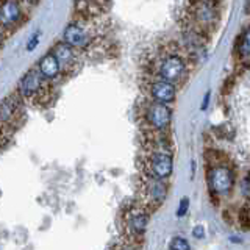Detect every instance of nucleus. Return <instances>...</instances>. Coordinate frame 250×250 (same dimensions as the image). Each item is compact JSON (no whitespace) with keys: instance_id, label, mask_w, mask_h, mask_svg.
<instances>
[{"instance_id":"f257e3e1","label":"nucleus","mask_w":250,"mask_h":250,"mask_svg":"<svg viewBox=\"0 0 250 250\" xmlns=\"http://www.w3.org/2000/svg\"><path fill=\"white\" fill-rule=\"evenodd\" d=\"M167 195V186L161 178L144 174L143 185H141V205H144L148 211H155L164 202Z\"/></svg>"},{"instance_id":"f03ea898","label":"nucleus","mask_w":250,"mask_h":250,"mask_svg":"<svg viewBox=\"0 0 250 250\" xmlns=\"http://www.w3.org/2000/svg\"><path fill=\"white\" fill-rule=\"evenodd\" d=\"M188 62L182 55L175 53H166V57H163L158 64H156V74L161 77V80H166L170 83H178L186 74Z\"/></svg>"},{"instance_id":"7ed1b4c3","label":"nucleus","mask_w":250,"mask_h":250,"mask_svg":"<svg viewBox=\"0 0 250 250\" xmlns=\"http://www.w3.org/2000/svg\"><path fill=\"white\" fill-rule=\"evenodd\" d=\"M172 169H174V161H172L170 153L158 152V150H147L146 160H144V174L166 180L170 177Z\"/></svg>"},{"instance_id":"20e7f679","label":"nucleus","mask_w":250,"mask_h":250,"mask_svg":"<svg viewBox=\"0 0 250 250\" xmlns=\"http://www.w3.org/2000/svg\"><path fill=\"white\" fill-rule=\"evenodd\" d=\"M45 91V80L38 69H30L21 77L18 83V94L23 100H38Z\"/></svg>"},{"instance_id":"39448f33","label":"nucleus","mask_w":250,"mask_h":250,"mask_svg":"<svg viewBox=\"0 0 250 250\" xmlns=\"http://www.w3.org/2000/svg\"><path fill=\"white\" fill-rule=\"evenodd\" d=\"M61 41L72 45L77 50H84V49H88L92 42V33L83 22L74 21V22H69L64 27V30H62Z\"/></svg>"},{"instance_id":"423d86ee","label":"nucleus","mask_w":250,"mask_h":250,"mask_svg":"<svg viewBox=\"0 0 250 250\" xmlns=\"http://www.w3.org/2000/svg\"><path fill=\"white\" fill-rule=\"evenodd\" d=\"M148 211L144 205H135L125 213V230L133 239H141L148 224Z\"/></svg>"},{"instance_id":"0eeeda50","label":"nucleus","mask_w":250,"mask_h":250,"mask_svg":"<svg viewBox=\"0 0 250 250\" xmlns=\"http://www.w3.org/2000/svg\"><path fill=\"white\" fill-rule=\"evenodd\" d=\"M170 117H172V113L166 106V104H161V102H156V100L147 104L144 109V119H146L147 127L153 130H167L170 124Z\"/></svg>"},{"instance_id":"6e6552de","label":"nucleus","mask_w":250,"mask_h":250,"mask_svg":"<svg viewBox=\"0 0 250 250\" xmlns=\"http://www.w3.org/2000/svg\"><path fill=\"white\" fill-rule=\"evenodd\" d=\"M208 182L214 192L219 195H227L231 191L234 183L233 172L229 169V166H209Z\"/></svg>"},{"instance_id":"1a4fd4ad","label":"nucleus","mask_w":250,"mask_h":250,"mask_svg":"<svg viewBox=\"0 0 250 250\" xmlns=\"http://www.w3.org/2000/svg\"><path fill=\"white\" fill-rule=\"evenodd\" d=\"M23 19L21 0H0V25L3 28L18 27Z\"/></svg>"},{"instance_id":"9d476101","label":"nucleus","mask_w":250,"mask_h":250,"mask_svg":"<svg viewBox=\"0 0 250 250\" xmlns=\"http://www.w3.org/2000/svg\"><path fill=\"white\" fill-rule=\"evenodd\" d=\"M36 69L39 70V74L44 77L45 82H57L62 74V67L52 50L39 58Z\"/></svg>"},{"instance_id":"9b49d317","label":"nucleus","mask_w":250,"mask_h":250,"mask_svg":"<svg viewBox=\"0 0 250 250\" xmlns=\"http://www.w3.org/2000/svg\"><path fill=\"white\" fill-rule=\"evenodd\" d=\"M52 52H53L55 57L58 58L62 70H69V69L77 67V64H78V50L74 49L72 45H69L64 41H61L58 44H55Z\"/></svg>"},{"instance_id":"f8f14e48","label":"nucleus","mask_w":250,"mask_h":250,"mask_svg":"<svg viewBox=\"0 0 250 250\" xmlns=\"http://www.w3.org/2000/svg\"><path fill=\"white\" fill-rule=\"evenodd\" d=\"M148 92L153 100L161 102V104H172L175 100V86L174 83L166 82V80H156L153 83H150L148 86Z\"/></svg>"},{"instance_id":"ddd939ff","label":"nucleus","mask_w":250,"mask_h":250,"mask_svg":"<svg viewBox=\"0 0 250 250\" xmlns=\"http://www.w3.org/2000/svg\"><path fill=\"white\" fill-rule=\"evenodd\" d=\"M21 96H10L6 97L5 100L0 102V122L2 124H8L14 121L18 114H21Z\"/></svg>"},{"instance_id":"4468645a","label":"nucleus","mask_w":250,"mask_h":250,"mask_svg":"<svg viewBox=\"0 0 250 250\" xmlns=\"http://www.w3.org/2000/svg\"><path fill=\"white\" fill-rule=\"evenodd\" d=\"M205 161L209 166H227L230 163L229 155L222 150H216V148H207L205 150Z\"/></svg>"},{"instance_id":"2eb2a0df","label":"nucleus","mask_w":250,"mask_h":250,"mask_svg":"<svg viewBox=\"0 0 250 250\" xmlns=\"http://www.w3.org/2000/svg\"><path fill=\"white\" fill-rule=\"evenodd\" d=\"M238 49H239V53L241 57H249L250 55V28L244 31V35L241 38H238Z\"/></svg>"},{"instance_id":"dca6fc26","label":"nucleus","mask_w":250,"mask_h":250,"mask_svg":"<svg viewBox=\"0 0 250 250\" xmlns=\"http://www.w3.org/2000/svg\"><path fill=\"white\" fill-rule=\"evenodd\" d=\"M239 227L244 231H250V205H244L238 213Z\"/></svg>"},{"instance_id":"f3484780","label":"nucleus","mask_w":250,"mask_h":250,"mask_svg":"<svg viewBox=\"0 0 250 250\" xmlns=\"http://www.w3.org/2000/svg\"><path fill=\"white\" fill-rule=\"evenodd\" d=\"M41 36H42V31L41 30H35L31 36L28 38L27 41V45H25V50L27 52H35L38 49L39 42H41Z\"/></svg>"},{"instance_id":"a211bd4d","label":"nucleus","mask_w":250,"mask_h":250,"mask_svg":"<svg viewBox=\"0 0 250 250\" xmlns=\"http://www.w3.org/2000/svg\"><path fill=\"white\" fill-rule=\"evenodd\" d=\"M234 83H236V75H230V77L224 82V84H222V94H224V96H227V94H230V92H231Z\"/></svg>"},{"instance_id":"6ab92c4d","label":"nucleus","mask_w":250,"mask_h":250,"mask_svg":"<svg viewBox=\"0 0 250 250\" xmlns=\"http://www.w3.org/2000/svg\"><path fill=\"white\" fill-rule=\"evenodd\" d=\"M241 192H242V195H244L246 199L250 200V174L247 177L242 178V182H241Z\"/></svg>"},{"instance_id":"aec40b11","label":"nucleus","mask_w":250,"mask_h":250,"mask_svg":"<svg viewBox=\"0 0 250 250\" xmlns=\"http://www.w3.org/2000/svg\"><path fill=\"white\" fill-rule=\"evenodd\" d=\"M170 249H189V244L183 239V238H175L170 242Z\"/></svg>"},{"instance_id":"412c9836","label":"nucleus","mask_w":250,"mask_h":250,"mask_svg":"<svg viewBox=\"0 0 250 250\" xmlns=\"http://www.w3.org/2000/svg\"><path fill=\"white\" fill-rule=\"evenodd\" d=\"M188 207H189V199L185 197L182 199V202H180V208H178V216H185L186 214V211H188Z\"/></svg>"},{"instance_id":"4be33fe9","label":"nucleus","mask_w":250,"mask_h":250,"mask_svg":"<svg viewBox=\"0 0 250 250\" xmlns=\"http://www.w3.org/2000/svg\"><path fill=\"white\" fill-rule=\"evenodd\" d=\"M222 216H224V219H225V222H227V224H230V225H233V224H234V219H233V214L230 213V211H229V209H225Z\"/></svg>"},{"instance_id":"5701e85b","label":"nucleus","mask_w":250,"mask_h":250,"mask_svg":"<svg viewBox=\"0 0 250 250\" xmlns=\"http://www.w3.org/2000/svg\"><path fill=\"white\" fill-rule=\"evenodd\" d=\"M192 234H194V236L195 238H203V227H195V229H194V231H192Z\"/></svg>"},{"instance_id":"b1692460","label":"nucleus","mask_w":250,"mask_h":250,"mask_svg":"<svg viewBox=\"0 0 250 250\" xmlns=\"http://www.w3.org/2000/svg\"><path fill=\"white\" fill-rule=\"evenodd\" d=\"M38 2H39V0H21V3H25L28 6H35Z\"/></svg>"},{"instance_id":"393cba45","label":"nucleus","mask_w":250,"mask_h":250,"mask_svg":"<svg viewBox=\"0 0 250 250\" xmlns=\"http://www.w3.org/2000/svg\"><path fill=\"white\" fill-rule=\"evenodd\" d=\"M5 30L6 28H3L2 25H0V44L3 42V39H5Z\"/></svg>"},{"instance_id":"a878e982","label":"nucleus","mask_w":250,"mask_h":250,"mask_svg":"<svg viewBox=\"0 0 250 250\" xmlns=\"http://www.w3.org/2000/svg\"><path fill=\"white\" fill-rule=\"evenodd\" d=\"M208 100H209V92L205 96V102H203V105H202V109H205L207 108V104H208Z\"/></svg>"},{"instance_id":"bb28decb","label":"nucleus","mask_w":250,"mask_h":250,"mask_svg":"<svg viewBox=\"0 0 250 250\" xmlns=\"http://www.w3.org/2000/svg\"><path fill=\"white\" fill-rule=\"evenodd\" d=\"M94 2H97V3L100 5V3H104V2H105V0H94Z\"/></svg>"}]
</instances>
